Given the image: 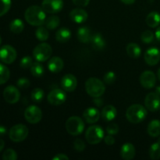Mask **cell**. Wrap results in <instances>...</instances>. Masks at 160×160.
I'll list each match as a JSON object with an SVG mask.
<instances>
[{"mask_svg":"<svg viewBox=\"0 0 160 160\" xmlns=\"http://www.w3.org/2000/svg\"><path fill=\"white\" fill-rule=\"evenodd\" d=\"M26 21L32 26H42L46 20L45 12L42 7L38 6H31L24 12Z\"/></svg>","mask_w":160,"mask_h":160,"instance_id":"cell-1","label":"cell"},{"mask_svg":"<svg viewBox=\"0 0 160 160\" xmlns=\"http://www.w3.org/2000/svg\"><path fill=\"white\" fill-rule=\"evenodd\" d=\"M85 91L92 98H98L105 93L106 86L98 78H90L85 82Z\"/></svg>","mask_w":160,"mask_h":160,"instance_id":"cell-2","label":"cell"},{"mask_svg":"<svg viewBox=\"0 0 160 160\" xmlns=\"http://www.w3.org/2000/svg\"><path fill=\"white\" fill-rule=\"evenodd\" d=\"M147 117V109L140 104H134L130 106L126 112V117L131 123H139Z\"/></svg>","mask_w":160,"mask_h":160,"instance_id":"cell-3","label":"cell"},{"mask_svg":"<svg viewBox=\"0 0 160 160\" xmlns=\"http://www.w3.org/2000/svg\"><path fill=\"white\" fill-rule=\"evenodd\" d=\"M66 129L70 135H79L84 131V123L81 117L73 116L67 120Z\"/></svg>","mask_w":160,"mask_h":160,"instance_id":"cell-4","label":"cell"},{"mask_svg":"<svg viewBox=\"0 0 160 160\" xmlns=\"http://www.w3.org/2000/svg\"><path fill=\"white\" fill-rule=\"evenodd\" d=\"M85 138L90 145H97L104 138V131L98 125L89 127L85 133Z\"/></svg>","mask_w":160,"mask_h":160,"instance_id":"cell-5","label":"cell"},{"mask_svg":"<svg viewBox=\"0 0 160 160\" xmlns=\"http://www.w3.org/2000/svg\"><path fill=\"white\" fill-rule=\"evenodd\" d=\"M29 134V130L28 127L24 124L14 125L9 130V138L13 142H21L24 141Z\"/></svg>","mask_w":160,"mask_h":160,"instance_id":"cell-6","label":"cell"},{"mask_svg":"<svg viewBox=\"0 0 160 160\" xmlns=\"http://www.w3.org/2000/svg\"><path fill=\"white\" fill-rule=\"evenodd\" d=\"M52 54V48L48 43H41L33 50V56L38 62H45L48 60Z\"/></svg>","mask_w":160,"mask_h":160,"instance_id":"cell-7","label":"cell"},{"mask_svg":"<svg viewBox=\"0 0 160 160\" xmlns=\"http://www.w3.org/2000/svg\"><path fill=\"white\" fill-rule=\"evenodd\" d=\"M24 117L29 123L36 124L42 120V112L37 106H30L25 110Z\"/></svg>","mask_w":160,"mask_h":160,"instance_id":"cell-8","label":"cell"},{"mask_svg":"<svg viewBox=\"0 0 160 160\" xmlns=\"http://www.w3.org/2000/svg\"><path fill=\"white\" fill-rule=\"evenodd\" d=\"M17 51L12 46L5 45L0 48V60L6 64H11L17 59Z\"/></svg>","mask_w":160,"mask_h":160,"instance_id":"cell-9","label":"cell"},{"mask_svg":"<svg viewBox=\"0 0 160 160\" xmlns=\"http://www.w3.org/2000/svg\"><path fill=\"white\" fill-rule=\"evenodd\" d=\"M48 102L52 106H60L67 100V94L62 89L56 88L51 91L47 97Z\"/></svg>","mask_w":160,"mask_h":160,"instance_id":"cell-10","label":"cell"},{"mask_svg":"<svg viewBox=\"0 0 160 160\" xmlns=\"http://www.w3.org/2000/svg\"><path fill=\"white\" fill-rule=\"evenodd\" d=\"M42 9L45 12L54 14L60 12L63 7L62 0H43L42 3Z\"/></svg>","mask_w":160,"mask_h":160,"instance_id":"cell-11","label":"cell"},{"mask_svg":"<svg viewBox=\"0 0 160 160\" xmlns=\"http://www.w3.org/2000/svg\"><path fill=\"white\" fill-rule=\"evenodd\" d=\"M3 98L9 104H15L20 98V93L18 89L12 85H9L4 89Z\"/></svg>","mask_w":160,"mask_h":160,"instance_id":"cell-12","label":"cell"},{"mask_svg":"<svg viewBox=\"0 0 160 160\" xmlns=\"http://www.w3.org/2000/svg\"><path fill=\"white\" fill-rule=\"evenodd\" d=\"M145 105L150 112H156L160 108V96L156 92L148 93L145 97Z\"/></svg>","mask_w":160,"mask_h":160,"instance_id":"cell-13","label":"cell"},{"mask_svg":"<svg viewBox=\"0 0 160 160\" xmlns=\"http://www.w3.org/2000/svg\"><path fill=\"white\" fill-rule=\"evenodd\" d=\"M141 85L146 89L152 88L156 84V74L151 70L143 72L140 76Z\"/></svg>","mask_w":160,"mask_h":160,"instance_id":"cell-14","label":"cell"},{"mask_svg":"<svg viewBox=\"0 0 160 160\" xmlns=\"http://www.w3.org/2000/svg\"><path fill=\"white\" fill-rule=\"evenodd\" d=\"M145 62L149 66H155L159 63L160 60V51L155 47L148 48L144 55Z\"/></svg>","mask_w":160,"mask_h":160,"instance_id":"cell-15","label":"cell"},{"mask_svg":"<svg viewBox=\"0 0 160 160\" xmlns=\"http://www.w3.org/2000/svg\"><path fill=\"white\" fill-rule=\"evenodd\" d=\"M77 85H78V81L76 77L70 73L64 75L61 80V86L66 92H73L76 89Z\"/></svg>","mask_w":160,"mask_h":160,"instance_id":"cell-16","label":"cell"},{"mask_svg":"<svg viewBox=\"0 0 160 160\" xmlns=\"http://www.w3.org/2000/svg\"><path fill=\"white\" fill-rule=\"evenodd\" d=\"M88 12L84 9L81 8L73 9L70 11V17L72 21L77 23H83L87 20Z\"/></svg>","mask_w":160,"mask_h":160,"instance_id":"cell-17","label":"cell"},{"mask_svg":"<svg viewBox=\"0 0 160 160\" xmlns=\"http://www.w3.org/2000/svg\"><path fill=\"white\" fill-rule=\"evenodd\" d=\"M83 117L88 123H95L99 120L101 113L96 108L90 107L84 110Z\"/></svg>","mask_w":160,"mask_h":160,"instance_id":"cell-18","label":"cell"},{"mask_svg":"<svg viewBox=\"0 0 160 160\" xmlns=\"http://www.w3.org/2000/svg\"><path fill=\"white\" fill-rule=\"evenodd\" d=\"M64 66L63 60L60 57L54 56L51 58L48 62V68L52 73H57L62 70Z\"/></svg>","mask_w":160,"mask_h":160,"instance_id":"cell-19","label":"cell"},{"mask_svg":"<svg viewBox=\"0 0 160 160\" xmlns=\"http://www.w3.org/2000/svg\"><path fill=\"white\" fill-rule=\"evenodd\" d=\"M136 150L134 145L131 143H125L122 146L120 150V156L122 159L125 160L133 159L135 156Z\"/></svg>","mask_w":160,"mask_h":160,"instance_id":"cell-20","label":"cell"},{"mask_svg":"<svg viewBox=\"0 0 160 160\" xmlns=\"http://www.w3.org/2000/svg\"><path fill=\"white\" fill-rule=\"evenodd\" d=\"M101 116L104 120L112 121V120H113L117 117V110L112 105H107L102 110Z\"/></svg>","mask_w":160,"mask_h":160,"instance_id":"cell-21","label":"cell"},{"mask_svg":"<svg viewBox=\"0 0 160 160\" xmlns=\"http://www.w3.org/2000/svg\"><path fill=\"white\" fill-rule=\"evenodd\" d=\"M92 46L93 49L96 50V51H100L102 50L106 46V41L103 38L101 34L96 33L94 35L92 36V38L90 41Z\"/></svg>","mask_w":160,"mask_h":160,"instance_id":"cell-22","label":"cell"},{"mask_svg":"<svg viewBox=\"0 0 160 160\" xmlns=\"http://www.w3.org/2000/svg\"><path fill=\"white\" fill-rule=\"evenodd\" d=\"M147 132L152 138H156L160 136V120H152L148 125Z\"/></svg>","mask_w":160,"mask_h":160,"instance_id":"cell-23","label":"cell"},{"mask_svg":"<svg viewBox=\"0 0 160 160\" xmlns=\"http://www.w3.org/2000/svg\"><path fill=\"white\" fill-rule=\"evenodd\" d=\"M71 38V32L67 28H62L56 31V39L59 43H66Z\"/></svg>","mask_w":160,"mask_h":160,"instance_id":"cell-24","label":"cell"},{"mask_svg":"<svg viewBox=\"0 0 160 160\" xmlns=\"http://www.w3.org/2000/svg\"><path fill=\"white\" fill-rule=\"evenodd\" d=\"M78 38L82 43H88L90 42L92 38L91 31L87 27H82L80 28L78 31Z\"/></svg>","mask_w":160,"mask_h":160,"instance_id":"cell-25","label":"cell"},{"mask_svg":"<svg viewBox=\"0 0 160 160\" xmlns=\"http://www.w3.org/2000/svg\"><path fill=\"white\" fill-rule=\"evenodd\" d=\"M146 23L152 28H157L160 24V14L156 11L148 13L146 17Z\"/></svg>","mask_w":160,"mask_h":160,"instance_id":"cell-26","label":"cell"},{"mask_svg":"<svg viewBox=\"0 0 160 160\" xmlns=\"http://www.w3.org/2000/svg\"><path fill=\"white\" fill-rule=\"evenodd\" d=\"M126 50L128 56L133 59H137L142 54V49H141L140 46L136 43L128 44Z\"/></svg>","mask_w":160,"mask_h":160,"instance_id":"cell-27","label":"cell"},{"mask_svg":"<svg viewBox=\"0 0 160 160\" xmlns=\"http://www.w3.org/2000/svg\"><path fill=\"white\" fill-rule=\"evenodd\" d=\"M9 29L14 34H20L24 29L23 22L20 19H15L11 21L10 24H9Z\"/></svg>","mask_w":160,"mask_h":160,"instance_id":"cell-28","label":"cell"},{"mask_svg":"<svg viewBox=\"0 0 160 160\" xmlns=\"http://www.w3.org/2000/svg\"><path fill=\"white\" fill-rule=\"evenodd\" d=\"M60 23V20L56 16H51V17H48L45 21V28L48 30H55L59 26Z\"/></svg>","mask_w":160,"mask_h":160,"instance_id":"cell-29","label":"cell"},{"mask_svg":"<svg viewBox=\"0 0 160 160\" xmlns=\"http://www.w3.org/2000/svg\"><path fill=\"white\" fill-rule=\"evenodd\" d=\"M31 74L36 78H39V77L42 76L45 72V69H44L43 66L38 61V62H33L32 66L31 67Z\"/></svg>","mask_w":160,"mask_h":160,"instance_id":"cell-30","label":"cell"},{"mask_svg":"<svg viewBox=\"0 0 160 160\" xmlns=\"http://www.w3.org/2000/svg\"><path fill=\"white\" fill-rule=\"evenodd\" d=\"M10 77V71L9 68L3 64L0 63V85L8 81Z\"/></svg>","mask_w":160,"mask_h":160,"instance_id":"cell-31","label":"cell"},{"mask_svg":"<svg viewBox=\"0 0 160 160\" xmlns=\"http://www.w3.org/2000/svg\"><path fill=\"white\" fill-rule=\"evenodd\" d=\"M35 36L41 42H45L48 40V37H49V33L46 28L39 26V28L35 31Z\"/></svg>","mask_w":160,"mask_h":160,"instance_id":"cell-32","label":"cell"},{"mask_svg":"<svg viewBox=\"0 0 160 160\" xmlns=\"http://www.w3.org/2000/svg\"><path fill=\"white\" fill-rule=\"evenodd\" d=\"M149 156L152 159L157 160L160 159V144H152L149 148Z\"/></svg>","mask_w":160,"mask_h":160,"instance_id":"cell-33","label":"cell"},{"mask_svg":"<svg viewBox=\"0 0 160 160\" xmlns=\"http://www.w3.org/2000/svg\"><path fill=\"white\" fill-rule=\"evenodd\" d=\"M44 91L41 88H34V90L31 92V99L34 102H40L42 101L44 98Z\"/></svg>","mask_w":160,"mask_h":160,"instance_id":"cell-34","label":"cell"},{"mask_svg":"<svg viewBox=\"0 0 160 160\" xmlns=\"http://www.w3.org/2000/svg\"><path fill=\"white\" fill-rule=\"evenodd\" d=\"M154 37L155 35L152 31H149V30H147V31H145L142 33V35H141V39H142V41L144 43L149 44L153 42Z\"/></svg>","mask_w":160,"mask_h":160,"instance_id":"cell-35","label":"cell"},{"mask_svg":"<svg viewBox=\"0 0 160 160\" xmlns=\"http://www.w3.org/2000/svg\"><path fill=\"white\" fill-rule=\"evenodd\" d=\"M11 7V0H0V17L6 13Z\"/></svg>","mask_w":160,"mask_h":160,"instance_id":"cell-36","label":"cell"},{"mask_svg":"<svg viewBox=\"0 0 160 160\" xmlns=\"http://www.w3.org/2000/svg\"><path fill=\"white\" fill-rule=\"evenodd\" d=\"M2 159L4 160H17V154L12 148H8L3 152Z\"/></svg>","mask_w":160,"mask_h":160,"instance_id":"cell-37","label":"cell"},{"mask_svg":"<svg viewBox=\"0 0 160 160\" xmlns=\"http://www.w3.org/2000/svg\"><path fill=\"white\" fill-rule=\"evenodd\" d=\"M116 79H117V76H116L115 73L112 71L107 72V73H105L104 77H103L104 82L106 84H109V85H111V84H113L116 81Z\"/></svg>","mask_w":160,"mask_h":160,"instance_id":"cell-38","label":"cell"},{"mask_svg":"<svg viewBox=\"0 0 160 160\" xmlns=\"http://www.w3.org/2000/svg\"><path fill=\"white\" fill-rule=\"evenodd\" d=\"M33 64V59L31 56H25L20 60V65L23 69L31 68Z\"/></svg>","mask_w":160,"mask_h":160,"instance_id":"cell-39","label":"cell"},{"mask_svg":"<svg viewBox=\"0 0 160 160\" xmlns=\"http://www.w3.org/2000/svg\"><path fill=\"white\" fill-rule=\"evenodd\" d=\"M106 132L108 134L115 135L119 132V126L115 123H110L106 127Z\"/></svg>","mask_w":160,"mask_h":160,"instance_id":"cell-40","label":"cell"},{"mask_svg":"<svg viewBox=\"0 0 160 160\" xmlns=\"http://www.w3.org/2000/svg\"><path fill=\"white\" fill-rule=\"evenodd\" d=\"M30 81L26 78H20L18 81H17V84L20 88L26 89L29 88L30 86Z\"/></svg>","mask_w":160,"mask_h":160,"instance_id":"cell-41","label":"cell"},{"mask_svg":"<svg viewBox=\"0 0 160 160\" xmlns=\"http://www.w3.org/2000/svg\"><path fill=\"white\" fill-rule=\"evenodd\" d=\"M73 147H74V149L78 152H82L85 148V143L81 139L78 138L73 142Z\"/></svg>","mask_w":160,"mask_h":160,"instance_id":"cell-42","label":"cell"},{"mask_svg":"<svg viewBox=\"0 0 160 160\" xmlns=\"http://www.w3.org/2000/svg\"><path fill=\"white\" fill-rule=\"evenodd\" d=\"M74 5L80 6V7H84L88 5L90 0H72Z\"/></svg>","mask_w":160,"mask_h":160,"instance_id":"cell-43","label":"cell"},{"mask_svg":"<svg viewBox=\"0 0 160 160\" xmlns=\"http://www.w3.org/2000/svg\"><path fill=\"white\" fill-rule=\"evenodd\" d=\"M104 142L106 145H112L115 143V138L112 134H109V135L106 136L104 138Z\"/></svg>","mask_w":160,"mask_h":160,"instance_id":"cell-44","label":"cell"},{"mask_svg":"<svg viewBox=\"0 0 160 160\" xmlns=\"http://www.w3.org/2000/svg\"><path fill=\"white\" fill-rule=\"evenodd\" d=\"M69 157L65 154H57L52 158V160H68Z\"/></svg>","mask_w":160,"mask_h":160,"instance_id":"cell-45","label":"cell"},{"mask_svg":"<svg viewBox=\"0 0 160 160\" xmlns=\"http://www.w3.org/2000/svg\"><path fill=\"white\" fill-rule=\"evenodd\" d=\"M94 102L96 105L97 106H101L102 105V100L101 99L100 97H98V98H95V100H94Z\"/></svg>","mask_w":160,"mask_h":160,"instance_id":"cell-46","label":"cell"},{"mask_svg":"<svg viewBox=\"0 0 160 160\" xmlns=\"http://www.w3.org/2000/svg\"><path fill=\"white\" fill-rule=\"evenodd\" d=\"M6 128L4 126H0V137L1 136H4L6 134Z\"/></svg>","mask_w":160,"mask_h":160,"instance_id":"cell-47","label":"cell"},{"mask_svg":"<svg viewBox=\"0 0 160 160\" xmlns=\"http://www.w3.org/2000/svg\"><path fill=\"white\" fill-rule=\"evenodd\" d=\"M120 1H121L123 3H124V4L131 5L133 4V3L135 2L136 0H120Z\"/></svg>","mask_w":160,"mask_h":160,"instance_id":"cell-48","label":"cell"},{"mask_svg":"<svg viewBox=\"0 0 160 160\" xmlns=\"http://www.w3.org/2000/svg\"><path fill=\"white\" fill-rule=\"evenodd\" d=\"M156 38L158 41L160 42V27L156 30Z\"/></svg>","mask_w":160,"mask_h":160,"instance_id":"cell-49","label":"cell"},{"mask_svg":"<svg viewBox=\"0 0 160 160\" xmlns=\"http://www.w3.org/2000/svg\"><path fill=\"white\" fill-rule=\"evenodd\" d=\"M4 146H5L4 141H3L2 139H0V152L4 148Z\"/></svg>","mask_w":160,"mask_h":160,"instance_id":"cell-50","label":"cell"},{"mask_svg":"<svg viewBox=\"0 0 160 160\" xmlns=\"http://www.w3.org/2000/svg\"><path fill=\"white\" fill-rule=\"evenodd\" d=\"M156 93H157L158 95H159V96H160V86H159V87H157V88H156Z\"/></svg>","mask_w":160,"mask_h":160,"instance_id":"cell-51","label":"cell"},{"mask_svg":"<svg viewBox=\"0 0 160 160\" xmlns=\"http://www.w3.org/2000/svg\"><path fill=\"white\" fill-rule=\"evenodd\" d=\"M158 78H159V79L160 81V68L159 69V70H158Z\"/></svg>","mask_w":160,"mask_h":160,"instance_id":"cell-52","label":"cell"},{"mask_svg":"<svg viewBox=\"0 0 160 160\" xmlns=\"http://www.w3.org/2000/svg\"><path fill=\"white\" fill-rule=\"evenodd\" d=\"M157 142H158V143H159V144H160V138H159V139H158Z\"/></svg>","mask_w":160,"mask_h":160,"instance_id":"cell-53","label":"cell"},{"mask_svg":"<svg viewBox=\"0 0 160 160\" xmlns=\"http://www.w3.org/2000/svg\"><path fill=\"white\" fill-rule=\"evenodd\" d=\"M1 42H2V38L1 36H0V44H1Z\"/></svg>","mask_w":160,"mask_h":160,"instance_id":"cell-54","label":"cell"},{"mask_svg":"<svg viewBox=\"0 0 160 160\" xmlns=\"http://www.w3.org/2000/svg\"><path fill=\"white\" fill-rule=\"evenodd\" d=\"M159 109H160V108H159Z\"/></svg>","mask_w":160,"mask_h":160,"instance_id":"cell-55","label":"cell"}]
</instances>
